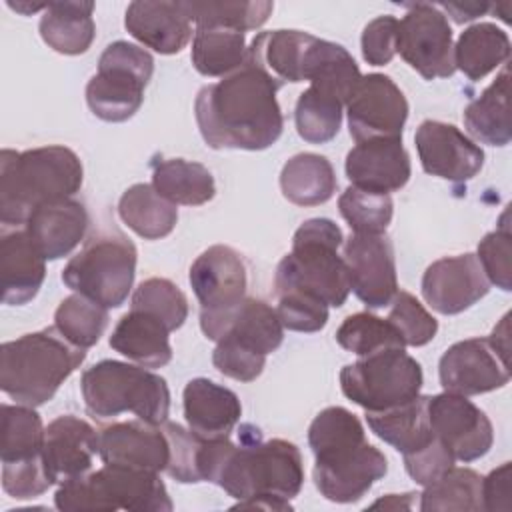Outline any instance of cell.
I'll list each match as a JSON object with an SVG mask.
<instances>
[{
	"label": "cell",
	"instance_id": "obj_1",
	"mask_svg": "<svg viewBox=\"0 0 512 512\" xmlns=\"http://www.w3.org/2000/svg\"><path fill=\"white\" fill-rule=\"evenodd\" d=\"M280 88L282 82L250 58L220 82L202 86L194 116L204 142L214 150L270 148L284 128Z\"/></svg>",
	"mask_w": 512,
	"mask_h": 512
},
{
	"label": "cell",
	"instance_id": "obj_2",
	"mask_svg": "<svg viewBox=\"0 0 512 512\" xmlns=\"http://www.w3.org/2000/svg\"><path fill=\"white\" fill-rule=\"evenodd\" d=\"M308 444L316 458L314 484L330 502H358L388 472L386 456L368 444L358 416L342 406H328L316 414L308 428Z\"/></svg>",
	"mask_w": 512,
	"mask_h": 512
},
{
	"label": "cell",
	"instance_id": "obj_3",
	"mask_svg": "<svg viewBox=\"0 0 512 512\" xmlns=\"http://www.w3.org/2000/svg\"><path fill=\"white\" fill-rule=\"evenodd\" d=\"M240 446L230 440L218 456L210 482L236 500L278 496L292 500L304 484L302 454L296 444L272 438L262 440L252 424L240 428Z\"/></svg>",
	"mask_w": 512,
	"mask_h": 512
},
{
	"label": "cell",
	"instance_id": "obj_4",
	"mask_svg": "<svg viewBox=\"0 0 512 512\" xmlns=\"http://www.w3.org/2000/svg\"><path fill=\"white\" fill-rule=\"evenodd\" d=\"M84 180V168L66 146H40L24 152L4 148L0 154V222L26 224L46 202L72 198Z\"/></svg>",
	"mask_w": 512,
	"mask_h": 512
},
{
	"label": "cell",
	"instance_id": "obj_5",
	"mask_svg": "<svg viewBox=\"0 0 512 512\" xmlns=\"http://www.w3.org/2000/svg\"><path fill=\"white\" fill-rule=\"evenodd\" d=\"M86 350L68 342L56 326L8 340L0 348V388L24 406H42L84 362Z\"/></svg>",
	"mask_w": 512,
	"mask_h": 512
},
{
	"label": "cell",
	"instance_id": "obj_6",
	"mask_svg": "<svg viewBox=\"0 0 512 512\" xmlns=\"http://www.w3.org/2000/svg\"><path fill=\"white\" fill-rule=\"evenodd\" d=\"M342 230L330 218L306 220L292 238V252L286 254L274 274L276 294L300 290L328 306H342L350 294L348 268L338 248Z\"/></svg>",
	"mask_w": 512,
	"mask_h": 512
},
{
	"label": "cell",
	"instance_id": "obj_7",
	"mask_svg": "<svg viewBox=\"0 0 512 512\" xmlns=\"http://www.w3.org/2000/svg\"><path fill=\"white\" fill-rule=\"evenodd\" d=\"M54 504L62 512H170L172 500L158 472L104 464L60 482Z\"/></svg>",
	"mask_w": 512,
	"mask_h": 512
},
{
	"label": "cell",
	"instance_id": "obj_8",
	"mask_svg": "<svg viewBox=\"0 0 512 512\" xmlns=\"http://www.w3.org/2000/svg\"><path fill=\"white\" fill-rule=\"evenodd\" d=\"M80 390L86 410L94 418L108 420L132 412L150 424L168 420V384L160 374L146 370V366L102 360L82 372Z\"/></svg>",
	"mask_w": 512,
	"mask_h": 512
},
{
	"label": "cell",
	"instance_id": "obj_9",
	"mask_svg": "<svg viewBox=\"0 0 512 512\" xmlns=\"http://www.w3.org/2000/svg\"><path fill=\"white\" fill-rule=\"evenodd\" d=\"M152 72L154 58L144 48L126 40L108 44L86 84L88 108L104 122H126L142 106Z\"/></svg>",
	"mask_w": 512,
	"mask_h": 512
},
{
	"label": "cell",
	"instance_id": "obj_10",
	"mask_svg": "<svg viewBox=\"0 0 512 512\" xmlns=\"http://www.w3.org/2000/svg\"><path fill=\"white\" fill-rule=\"evenodd\" d=\"M136 276V246L122 234L92 236L68 260L62 282L106 308L126 302Z\"/></svg>",
	"mask_w": 512,
	"mask_h": 512
},
{
	"label": "cell",
	"instance_id": "obj_11",
	"mask_svg": "<svg viewBox=\"0 0 512 512\" xmlns=\"http://www.w3.org/2000/svg\"><path fill=\"white\" fill-rule=\"evenodd\" d=\"M422 366L404 348L360 356L340 370V386L348 400L364 410H386L420 394Z\"/></svg>",
	"mask_w": 512,
	"mask_h": 512
},
{
	"label": "cell",
	"instance_id": "obj_12",
	"mask_svg": "<svg viewBox=\"0 0 512 512\" xmlns=\"http://www.w3.org/2000/svg\"><path fill=\"white\" fill-rule=\"evenodd\" d=\"M396 52L426 80L448 78L456 72L452 28L434 4H408V12L398 20Z\"/></svg>",
	"mask_w": 512,
	"mask_h": 512
},
{
	"label": "cell",
	"instance_id": "obj_13",
	"mask_svg": "<svg viewBox=\"0 0 512 512\" xmlns=\"http://www.w3.org/2000/svg\"><path fill=\"white\" fill-rule=\"evenodd\" d=\"M348 130L358 142L376 138H402L408 120V102L386 74H366L346 100Z\"/></svg>",
	"mask_w": 512,
	"mask_h": 512
},
{
	"label": "cell",
	"instance_id": "obj_14",
	"mask_svg": "<svg viewBox=\"0 0 512 512\" xmlns=\"http://www.w3.org/2000/svg\"><path fill=\"white\" fill-rule=\"evenodd\" d=\"M428 416L434 436L444 442L456 460L474 462L490 452L494 442L492 422L468 396L454 392L430 396Z\"/></svg>",
	"mask_w": 512,
	"mask_h": 512
},
{
	"label": "cell",
	"instance_id": "obj_15",
	"mask_svg": "<svg viewBox=\"0 0 512 512\" xmlns=\"http://www.w3.org/2000/svg\"><path fill=\"white\" fill-rule=\"evenodd\" d=\"M350 290L368 308H384L398 292L392 242L384 234H352L344 244Z\"/></svg>",
	"mask_w": 512,
	"mask_h": 512
},
{
	"label": "cell",
	"instance_id": "obj_16",
	"mask_svg": "<svg viewBox=\"0 0 512 512\" xmlns=\"http://www.w3.org/2000/svg\"><path fill=\"white\" fill-rule=\"evenodd\" d=\"M188 280L200 302V318L226 314L246 298L248 276L244 260L224 244L204 250L192 262Z\"/></svg>",
	"mask_w": 512,
	"mask_h": 512
},
{
	"label": "cell",
	"instance_id": "obj_17",
	"mask_svg": "<svg viewBox=\"0 0 512 512\" xmlns=\"http://www.w3.org/2000/svg\"><path fill=\"white\" fill-rule=\"evenodd\" d=\"M438 374L444 392L476 396L506 386L510 362L492 348L488 338H466L442 354Z\"/></svg>",
	"mask_w": 512,
	"mask_h": 512
},
{
	"label": "cell",
	"instance_id": "obj_18",
	"mask_svg": "<svg viewBox=\"0 0 512 512\" xmlns=\"http://www.w3.org/2000/svg\"><path fill=\"white\" fill-rule=\"evenodd\" d=\"M414 144L424 172L450 182H466L484 166L482 148L454 124L424 120L414 134Z\"/></svg>",
	"mask_w": 512,
	"mask_h": 512
},
{
	"label": "cell",
	"instance_id": "obj_19",
	"mask_svg": "<svg viewBox=\"0 0 512 512\" xmlns=\"http://www.w3.org/2000/svg\"><path fill=\"white\" fill-rule=\"evenodd\" d=\"M490 290V282L476 254L446 256L432 262L422 276V296L440 314L468 310Z\"/></svg>",
	"mask_w": 512,
	"mask_h": 512
},
{
	"label": "cell",
	"instance_id": "obj_20",
	"mask_svg": "<svg viewBox=\"0 0 512 512\" xmlns=\"http://www.w3.org/2000/svg\"><path fill=\"white\" fill-rule=\"evenodd\" d=\"M98 454L104 464L162 472L170 460V444L162 424L138 418L102 428L98 432Z\"/></svg>",
	"mask_w": 512,
	"mask_h": 512
},
{
	"label": "cell",
	"instance_id": "obj_21",
	"mask_svg": "<svg viewBox=\"0 0 512 512\" xmlns=\"http://www.w3.org/2000/svg\"><path fill=\"white\" fill-rule=\"evenodd\" d=\"M344 170L352 186L390 194L406 186L412 166L402 138H376L358 142L346 154Z\"/></svg>",
	"mask_w": 512,
	"mask_h": 512
},
{
	"label": "cell",
	"instance_id": "obj_22",
	"mask_svg": "<svg viewBox=\"0 0 512 512\" xmlns=\"http://www.w3.org/2000/svg\"><path fill=\"white\" fill-rule=\"evenodd\" d=\"M190 2H130L124 26L138 42L158 54H178L192 38Z\"/></svg>",
	"mask_w": 512,
	"mask_h": 512
},
{
	"label": "cell",
	"instance_id": "obj_23",
	"mask_svg": "<svg viewBox=\"0 0 512 512\" xmlns=\"http://www.w3.org/2000/svg\"><path fill=\"white\" fill-rule=\"evenodd\" d=\"M96 454L98 432L86 420L62 414L46 426L42 460L54 484L90 472Z\"/></svg>",
	"mask_w": 512,
	"mask_h": 512
},
{
	"label": "cell",
	"instance_id": "obj_24",
	"mask_svg": "<svg viewBox=\"0 0 512 512\" xmlns=\"http://www.w3.org/2000/svg\"><path fill=\"white\" fill-rule=\"evenodd\" d=\"M200 328L208 340H234L264 356L274 352L284 340V326L278 312L264 300L244 298L230 312L200 320Z\"/></svg>",
	"mask_w": 512,
	"mask_h": 512
},
{
	"label": "cell",
	"instance_id": "obj_25",
	"mask_svg": "<svg viewBox=\"0 0 512 512\" xmlns=\"http://www.w3.org/2000/svg\"><path fill=\"white\" fill-rule=\"evenodd\" d=\"M88 212L80 200L66 198L38 206L26 220L24 230L46 260L68 256L84 238Z\"/></svg>",
	"mask_w": 512,
	"mask_h": 512
},
{
	"label": "cell",
	"instance_id": "obj_26",
	"mask_svg": "<svg viewBox=\"0 0 512 512\" xmlns=\"http://www.w3.org/2000/svg\"><path fill=\"white\" fill-rule=\"evenodd\" d=\"M182 398L188 428L206 440L228 438L242 416L238 396L208 378H192Z\"/></svg>",
	"mask_w": 512,
	"mask_h": 512
},
{
	"label": "cell",
	"instance_id": "obj_27",
	"mask_svg": "<svg viewBox=\"0 0 512 512\" xmlns=\"http://www.w3.org/2000/svg\"><path fill=\"white\" fill-rule=\"evenodd\" d=\"M46 278V258L32 244L26 230L16 228L0 238L2 302L22 306L30 302Z\"/></svg>",
	"mask_w": 512,
	"mask_h": 512
},
{
	"label": "cell",
	"instance_id": "obj_28",
	"mask_svg": "<svg viewBox=\"0 0 512 512\" xmlns=\"http://www.w3.org/2000/svg\"><path fill=\"white\" fill-rule=\"evenodd\" d=\"M170 330L156 316L130 308L110 334V348L146 368H162L172 360Z\"/></svg>",
	"mask_w": 512,
	"mask_h": 512
},
{
	"label": "cell",
	"instance_id": "obj_29",
	"mask_svg": "<svg viewBox=\"0 0 512 512\" xmlns=\"http://www.w3.org/2000/svg\"><path fill=\"white\" fill-rule=\"evenodd\" d=\"M428 402L430 396L418 394L416 398L386 410H366V422L380 440L402 452V456L412 454L434 438Z\"/></svg>",
	"mask_w": 512,
	"mask_h": 512
},
{
	"label": "cell",
	"instance_id": "obj_30",
	"mask_svg": "<svg viewBox=\"0 0 512 512\" xmlns=\"http://www.w3.org/2000/svg\"><path fill=\"white\" fill-rule=\"evenodd\" d=\"M94 2H46L38 30L42 40L58 54L78 56L94 42Z\"/></svg>",
	"mask_w": 512,
	"mask_h": 512
},
{
	"label": "cell",
	"instance_id": "obj_31",
	"mask_svg": "<svg viewBox=\"0 0 512 512\" xmlns=\"http://www.w3.org/2000/svg\"><path fill=\"white\" fill-rule=\"evenodd\" d=\"M510 72L504 68L496 80L474 98L464 110L468 134L488 146H506L512 138L510 128Z\"/></svg>",
	"mask_w": 512,
	"mask_h": 512
},
{
	"label": "cell",
	"instance_id": "obj_32",
	"mask_svg": "<svg viewBox=\"0 0 512 512\" xmlns=\"http://www.w3.org/2000/svg\"><path fill=\"white\" fill-rule=\"evenodd\" d=\"M338 180L328 158L314 152L292 156L280 172V188L288 202L296 206H318L336 192Z\"/></svg>",
	"mask_w": 512,
	"mask_h": 512
},
{
	"label": "cell",
	"instance_id": "obj_33",
	"mask_svg": "<svg viewBox=\"0 0 512 512\" xmlns=\"http://www.w3.org/2000/svg\"><path fill=\"white\" fill-rule=\"evenodd\" d=\"M312 34L302 30L260 32L246 48V58L262 66L282 84L302 82V62Z\"/></svg>",
	"mask_w": 512,
	"mask_h": 512
},
{
	"label": "cell",
	"instance_id": "obj_34",
	"mask_svg": "<svg viewBox=\"0 0 512 512\" xmlns=\"http://www.w3.org/2000/svg\"><path fill=\"white\" fill-rule=\"evenodd\" d=\"M152 186L172 204L202 206L216 196L212 172L184 158H166L152 162Z\"/></svg>",
	"mask_w": 512,
	"mask_h": 512
},
{
	"label": "cell",
	"instance_id": "obj_35",
	"mask_svg": "<svg viewBox=\"0 0 512 512\" xmlns=\"http://www.w3.org/2000/svg\"><path fill=\"white\" fill-rule=\"evenodd\" d=\"M120 220L144 240L168 236L178 222L176 204L160 196L152 184H134L118 200Z\"/></svg>",
	"mask_w": 512,
	"mask_h": 512
},
{
	"label": "cell",
	"instance_id": "obj_36",
	"mask_svg": "<svg viewBox=\"0 0 512 512\" xmlns=\"http://www.w3.org/2000/svg\"><path fill=\"white\" fill-rule=\"evenodd\" d=\"M510 56L508 34L492 22L468 26L454 46V68L470 80H482Z\"/></svg>",
	"mask_w": 512,
	"mask_h": 512
},
{
	"label": "cell",
	"instance_id": "obj_37",
	"mask_svg": "<svg viewBox=\"0 0 512 512\" xmlns=\"http://www.w3.org/2000/svg\"><path fill=\"white\" fill-rule=\"evenodd\" d=\"M246 58L244 32L232 28H196L192 40V64L202 76H228Z\"/></svg>",
	"mask_w": 512,
	"mask_h": 512
},
{
	"label": "cell",
	"instance_id": "obj_38",
	"mask_svg": "<svg viewBox=\"0 0 512 512\" xmlns=\"http://www.w3.org/2000/svg\"><path fill=\"white\" fill-rule=\"evenodd\" d=\"M422 512H478L482 510V476L472 468L452 466L420 494Z\"/></svg>",
	"mask_w": 512,
	"mask_h": 512
},
{
	"label": "cell",
	"instance_id": "obj_39",
	"mask_svg": "<svg viewBox=\"0 0 512 512\" xmlns=\"http://www.w3.org/2000/svg\"><path fill=\"white\" fill-rule=\"evenodd\" d=\"M344 100L334 92L310 84L296 102L294 120L298 136L310 144L330 142L342 124Z\"/></svg>",
	"mask_w": 512,
	"mask_h": 512
},
{
	"label": "cell",
	"instance_id": "obj_40",
	"mask_svg": "<svg viewBox=\"0 0 512 512\" xmlns=\"http://www.w3.org/2000/svg\"><path fill=\"white\" fill-rule=\"evenodd\" d=\"M44 424L32 406L2 404L0 460L24 462L42 456Z\"/></svg>",
	"mask_w": 512,
	"mask_h": 512
},
{
	"label": "cell",
	"instance_id": "obj_41",
	"mask_svg": "<svg viewBox=\"0 0 512 512\" xmlns=\"http://www.w3.org/2000/svg\"><path fill=\"white\" fill-rule=\"evenodd\" d=\"M108 308L84 294H70L54 312V326L58 332L80 348L94 346L108 326Z\"/></svg>",
	"mask_w": 512,
	"mask_h": 512
},
{
	"label": "cell",
	"instance_id": "obj_42",
	"mask_svg": "<svg viewBox=\"0 0 512 512\" xmlns=\"http://www.w3.org/2000/svg\"><path fill=\"white\" fill-rule=\"evenodd\" d=\"M336 342L356 356L374 354L380 350L404 348V340L392 322L370 312H356L344 318L336 330Z\"/></svg>",
	"mask_w": 512,
	"mask_h": 512
},
{
	"label": "cell",
	"instance_id": "obj_43",
	"mask_svg": "<svg viewBox=\"0 0 512 512\" xmlns=\"http://www.w3.org/2000/svg\"><path fill=\"white\" fill-rule=\"evenodd\" d=\"M338 208L354 234H384L394 212L390 194L362 190L352 184L340 194Z\"/></svg>",
	"mask_w": 512,
	"mask_h": 512
},
{
	"label": "cell",
	"instance_id": "obj_44",
	"mask_svg": "<svg viewBox=\"0 0 512 512\" xmlns=\"http://www.w3.org/2000/svg\"><path fill=\"white\" fill-rule=\"evenodd\" d=\"M196 28H232L238 32L260 28L274 10L272 2H190Z\"/></svg>",
	"mask_w": 512,
	"mask_h": 512
},
{
	"label": "cell",
	"instance_id": "obj_45",
	"mask_svg": "<svg viewBox=\"0 0 512 512\" xmlns=\"http://www.w3.org/2000/svg\"><path fill=\"white\" fill-rule=\"evenodd\" d=\"M144 310L166 324L170 332L178 330L188 318V300L184 292L168 278H148L132 294V306Z\"/></svg>",
	"mask_w": 512,
	"mask_h": 512
},
{
	"label": "cell",
	"instance_id": "obj_46",
	"mask_svg": "<svg viewBox=\"0 0 512 512\" xmlns=\"http://www.w3.org/2000/svg\"><path fill=\"white\" fill-rule=\"evenodd\" d=\"M392 308L388 314V320L398 330L406 346H424L428 344L436 332L438 322L436 318L418 302L416 296H412L406 290L396 292L392 298Z\"/></svg>",
	"mask_w": 512,
	"mask_h": 512
},
{
	"label": "cell",
	"instance_id": "obj_47",
	"mask_svg": "<svg viewBox=\"0 0 512 512\" xmlns=\"http://www.w3.org/2000/svg\"><path fill=\"white\" fill-rule=\"evenodd\" d=\"M506 218H508V212H504L502 224L494 232H488L480 240L476 258H478L488 282L504 292H510L512 290V264H510L512 236H510Z\"/></svg>",
	"mask_w": 512,
	"mask_h": 512
},
{
	"label": "cell",
	"instance_id": "obj_48",
	"mask_svg": "<svg viewBox=\"0 0 512 512\" xmlns=\"http://www.w3.org/2000/svg\"><path fill=\"white\" fill-rule=\"evenodd\" d=\"M162 430L170 444V460L166 472L170 478L182 484H196L200 480L198 472V456L204 438L194 434L190 428H182L176 422H162Z\"/></svg>",
	"mask_w": 512,
	"mask_h": 512
},
{
	"label": "cell",
	"instance_id": "obj_49",
	"mask_svg": "<svg viewBox=\"0 0 512 512\" xmlns=\"http://www.w3.org/2000/svg\"><path fill=\"white\" fill-rule=\"evenodd\" d=\"M276 312L282 326L294 332H318L328 322V304L300 290L278 294Z\"/></svg>",
	"mask_w": 512,
	"mask_h": 512
},
{
	"label": "cell",
	"instance_id": "obj_50",
	"mask_svg": "<svg viewBox=\"0 0 512 512\" xmlns=\"http://www.w3.org/2000/svg\"><path fill=\"white\" fill-rule=\"evenodd\" d=\"M212 364L220 374L232 380L252 382L262 374L266 366V356L234 340L220 338L212 352Z\"/></svg>",
	"mask_w": 512,
	"mask_h": 512
},
{
	"label": "cell",
	"instance_id": "obj_51",
	"mask_svg": "<svg viewBox=\"0 0 512 512\" xmlns=\"http://www.w3.org/2000/svg\"><path fill=\"white\" fill-rule=\"evenodd\" d=\"M54 482L50 480L42 456L24 462L2 464V488L16 500H28L44 494Z\"/></svg>",
	"mask_w": 512,
	"mask_h": 512
},
{
	"label": "cell",
	"instance_id": "obj_52",
	"mask_svg": "<svg viewBox=\"0 0 512 512\" xmlns=\"http://www.w3.org/2000/svg\"><path fill=\"white\" fill-rule=\"evenodd\" d=\"M454 460L456 458L438 436H434L424 448L412 454H404L406 472L420 486L436 482L444 472H448L454 466Z\"/></svg>",
	"mask_w": 512,
	"mask_h": 512
},
{
	"label": "cell",
	"instance_id": "obj_53",
	"mask_svg": "<svg viewBox=\"0 0 512 512\" xmlns=\"http://www.w3.org/2000/svg\"><path fill=\"white\" fill-rule=\"evenodd\" d=\"M398 18L384 14L370 20L362 32V58L372 66H386L396 54Z\"/></svg>",
	"mask_w": 512,
	"mask_h": 512
},
{
	"label": "cell",
	"instance_id": "obj_54",
	"mask_svg": "<svg viewBox=\"0 0 512 512\" xmlns=\"http://www.w3.org/2000/svg\"><path fill=\"white\" fill-rule=\"evenodd\" d=\"M482 510H510V462L482 478Z\"/></svg>",
	"mask_w": 512,
	"mask_h": 512
},
{
	"label": "cell",
	"instance_id": "obj_55",
	"mask_svg": "<svg viewBox=\"0 0 512 512\" xmlns=\"http://www.w3.org/2000/svg\"><path fill=\"white\" fill-rule=\"evenodd\" d=\"M438 8L446 10L456 24H464V22H470V20L486 14L488 10H492V4H488V2H442Z\"/></svg>",
	"mask_w": 512,
	"mask_h": 512
},
{
	"label": "cell",
	"instance_id": "obj_56",
	"mask_svg": "<svg viewBox=\"0 0 512 512\" xmlns=\"http://www.w3.org/2000/svg\"><path fill=\"white\" fill-rule=\"evenodd\" d=\"M234 508L240 510H252V508H260V510H292L290 500L286 498H278V496H252L246 500H238V504H234Z\"/></svg>",
	"mask_w": 512,
	"mask_h": 512
},
{
	"label": "cell",
	"instance_id": "obj_57",
	"mask_svg": "<svg viewBox=\"0 0 512 512\" xmlns=\"http://www.w3.org/2000/svg\"><path fill=\"white\" fill-rule=\"evenodd\" d=\"M508 320L510 314H504V318L500 320V324L492 330V334L488 336V342L492 344V348L506 360L510 362V330H508Z\"/></svg>",
	"mask_w": 512,
	"mask_h": 512
},
{
	"label": "cell",
	"instance_id": "obj_58",
	"mask_svg": "<svg viewBox=\"0 0 512 512\" xmlns=\"http://www.w3.org/2000/svg\"><path fill=\"white\" fill-rule=\"evenodd\" d=\"M412 496L414 494H386L384 498H380V500H376L370 508H394V510H398V508H410L412 504H410V500H412Z\"/></svg>",
	"mask_w": 512,
	"mask_h": 512
}]
</instances>
